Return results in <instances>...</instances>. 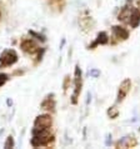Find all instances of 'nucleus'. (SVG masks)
<instances>
[{
  "instance_id": "nucleus-1",
  "label": "nucleus",
  "mask_w": 140,
  "mask_h": 149,
  "mask_svg": "<svg viewBox=\"0 0 140 149\" xmlns=\"http://www.w3.org/2000/svg\"><path fill=\"white\" fill-rule=\"evenodd\" d=\"M51 140H53V135L50 134L49 129H33V138H31L33 147L46 146Z\"/></svg>"
},
{
  "instance_id": "nucleus-2",
  "label": "nucleus",
  "mask_w": 140,
  "mask_h": 149,
  "mask_svg": "<svg viewBox=\"0 0 140 149\" xmlns=\"http://www.w3.org/2000/svg\"><path fill=\"white\" fill-rule=\"evenodd\" d=\"M16 60H18V54L14 50H5L0 56V64L4 67L16 63Z\"/></svg>"
},
{
  "instance_id": "nucleus-3",
  "label": "nucleus",
  "mask_w": 140,
  "mask_h": 149,
  "mask_svg": "<svg viewBox=\"0 0 140 149\" xmlns=\"http://www.w3.org/2000/svg\"><path fill=\"white\" fill-rule=\"evenodd\" d=\"M81 85H83V81H81V70L79 67L75 68V90H74L73 94V104H76L78 102V97L81 92Z\"/></svg>"
},
{
  "instance_id": "nucleus-4",
  "label": "nucleus",
  "mask_w": 140,
  "mask_h": 149,
  "mask_svg": "<svg viewBox=\"0 0 140 149\" xmlns=\"http://www.w3.org/2000/svg\"><path fill=\"white\" fill-rule=\"evenodd\" d=\"M131 88V81L130 79H124L123 83L119 85V90H118V97H116V102H123L125 99V97L128 95V93L130 92Z\"/></svg>"
},
{
  "instance_id": "nucleus-5",
  "label": "nucleus",
  "mask_w": 140,
  "mask_h": 149,
  "mask_svg": "<svg viewBox=\"0 0 140 149\" xmlns=\"http://www.w3.org/2000/svg\"><path fill=\"white\" fill-rule=\"evenodd\" d=\"M51 127V118L50 115H39L35 119L34 129H49Z\"/></svg>"
},
{
  "instance_id": "nucleus-6",
  "label": "nucleus",
  "mask_w": 140,
  "mask_h": 149,
  "mask_svg": "<svg viewBox=\"0 0 140 149\" xmlns=\"http://www.w3.org/2000/svg\"><path fill=\"white\" fill-rule=\"evenodd\" d=\"M21 49L24 52H26V53L34 54L35 52L39 50V47H38V44H36L35 41H33L31 39H26V40H24L21 43Z\"/></svg>"
},
{
  "instance_id": "nucleus-7",
  "label": "nucleus",
  "mask_w": 140,
  "mask_h": 149,
  "mask_svg": "<svg viewBox=\"0 0 140 149\" xmlns=\"http://www.w3.org/2000/svg\"><path fill=\"white\" fill-rule=\"evenodd\" d=\"M113 33H114V35L120 40H126L129 38V31L121 26H116V25L113 26Z\"/></svg>"
},
{
  "instance_id": "nucleus-8",
  "label": "nucleus",
  "mask_w": 140,
  "mask_h": 149,
  "mask_svg": "<svg viewBox=\"0 0 140 149\" xmlns=\"http://www.w3.org/2000/svg\"><path fill=\"white\" fill-rule=\"evenodd\" d=\"M128 23L131 25V28H138V25L140 24V10L139 9H133Z\"/></svg>"
},
{
  "instance_id": "nucleus-9",
  "label": "nucleus",
  "mask_w": 140,
  "mask_h": 149,
  "mask_svg": "<svg viewBox=\"0 0 140 149\" xmlns=\"http://www.w3.org/2000/svg\"><path fill=\"white\" fill-rule=\"evenodd\" d=\"M134 138V136L133 135H128V136H125V138L124 139H123V140H119V143L116 144V147H119V148H131V147H134L135 146V144H137V142H133V143H131L130 142V140L131 139H133Z\"/></svg>"
},
{
  "instance_id": "nucleus-10",
  "label": "nucleus",
  "mask_w": 140,
  "mask_h": 149,
  "mask_svg": "<svg viewBox=\"0 0 140 149\" xmlns=\"http://www.w3.org/2000/svg\"><path fill=\"white\" fill-rule=\"evenodd\" d=\"M109 41V38H108V35H106V33H99L98 34V39L95 40V43H94L91 47H90V49H94V47L95 45H98V44H106Z\"/></svg>"
},
{
  "instance_id": "nucleus-11",
  "label": "nucleus",
  "mask_w": 140,
  "mask_h": 149,
  "mask_svg": "<svg viewBox=\"0 0 140 149\" xmlns=\"http://www.w3.org/2000/svg\"><path fill=\"white\" fill-rule=\"evenodd\" d=\"M4 147H5V148H13L14 147V140H13L11 136L8 138V140H6V143H5V146H4Z\"/></svg>"
},
{
  "instance_id": "nucleus-12",
  "label": "nucleus",
  "mask_w": 140,
  "mask_h": 149,
  "mask_svg": "<svg viewBox=\"0 0 140 149\" xmlns=\"http://www.w3.org/2000/svg\"><path fill=\"white\" fill-rule=\"evenodd\" d=\"M108 114L110 115V118H115L118 115V110H115V107H113V108H110L108 110Z\"/></svg>"
},
{
  "instance_id": "nucleus-13",
  "label": "nucleus",
  "mask_w": 140,
  "mask_h": 149,
  "mask_svg": "<svg viewBox=\"0 0 140 149\" xmlns=\"http://www.w3.org/2000/svg\"><path fill=\"white\" fill-rule=\"evenodd\" d=\"M8 80V75L6 74H0V86Z\"/></svg>"
},
{
  "instance_id": "nucleus-14",
  "label": "nucleus",
  "mask_w": 140,
  "mask_h": 149,
  "mask_svg": "<svg viewBox=\"0 0 140 149\" xmlns=\"http://www.w3.org/2000/svg\"><path fill=\"white\" fill-rule=\"evenodd\" d=\"M91 74H93V75H98V74H99V72H96V70H93V72H91Z\"/></svg>"
},
{
  "instance_id": "nucleus-15",
  "label": "nucleus",
  "mask_w": 140,
  "mask_h": 149,
  "mask_svg": "<svg viewBox=\"0 0 140 149\" xmlns=\"http://www.w3.org/2000/svg\"><path fill=\"white\" fill-rule=\"evenodd\" d=\"M0 18H1V13H0Z\"/></svg>"
}]
</instances>
